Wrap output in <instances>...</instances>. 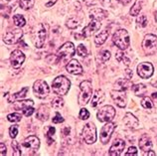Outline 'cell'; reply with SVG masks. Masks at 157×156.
Wrapping results in <instances>:
<instances>
[{
    "mask_svg": "<svg viewBox=\"0 0 157 156\" xmlns=\"http://www.w3.org/2000/svg\"><path fill=\"white\" fill-rule=\"evenodd\" d=\"M52 88L54 93L58 96H66L71 88V82L65 76H59L53 81Z\"/></svg>",
    "mask_w": 157,
    "mask_h": 156,
    "instance_id": "1",
    "label": "cell"
},
{
    "mask_svg": "<svg viewBox=\"0 0 157 156\" xmlns=\"http://www.w3.org/2000/svg\"><path fill=\"white\" fill-rule=\"evenodd\" d=\"M81 93L78 97L80 105H86L93 96V84L90 81H84L80 85Z\"/></svg>",
    "mask_w": 157,
    "mask_h": 156,
    "instance_id": "2",
    "label": "cell"
},
{
    "mask_svg": "<svg viewBox=\"0 0 157 156\" xmlns=\"http://www.w3.org/2000/svg\"><path fill=\"white\" fill-rule=\"evenodd\" d=\"M113 44L121 50H125L129 46V34L125 29H119L113 34Z\"/></svg>",
    "mask_w": 157,
    "mask_h": 156,
    "instance_id": "3",
    "label": "cell"
},
{
    "mask_svg": "<svg viewBox=\"0 0 157 156\" xmlns=\"http://www.w3.org/2000/svg\"><path fill=\"white\" fill-rule=\"evenodd\" d=\"M47 27L42 23L38 24L33 30V39H34L35 46L37 48H42L47 39Z\"/></svg>",
    "mask_w": 157,
    "mask_h": 156,
    "instance_id": "4",
    "label": "cell"
},
{
    "mask_svg": "<svg viewBox=\"0 0 157 156\" xmlns=\"http://www.w3.org/2000/svg\"><path fill=\"white\" fill-rule=\"evenodd\" d=\"M142 49L147 55H154L157 52V37L153 34L144 36L142 41Z\"/></svg>",
    "mask_w": 157,
    "mask_h": 156,
    "instance_id": "5",
    "label": "cell"
},
{
    "mask_svg": "<svg viewBox=\"0 0 157 156\" xmlns=\"http://www.w3.org/2000/svg\"><path fill=\"white\" fill-rule=\"evenodd\" d=\"M82 138L86 144H93L97 141V127L93 122H89L85 125L82 131Z\"/></svg>",
    "mask_w": 157,
    "mask_h": 156,
    "instance_id": "6",
    "label": "cell"
},
{
    "mask_svg": "<svg viewBox=\"0 0 157 156\" xmlns=\"http://www.w3.org/2000/svg\"><path fill=\"white\" fill-rule=\"evenodd\" d=\"M97 116L101 122H109L115 116V109L111 105H104L98 109Z\"/></svg>",
    "mask_w": 157,
    "mask_h": 156,
    "instance_id": "7",
    "label": "cell"
},
{
    "mask_svg": "<svg viewBox=\"0 0 157 156\" xmlns=\"http://www.w3.org/2000/svg\"><path fill=\"white\" fill-rule=\"evenodd\" d=\"M22 147L30 154H34L38 151L40 147V139L35 135H30L24 139Z\"/></svg>",
    "mask_w": 157,
    "mask_h": 156,
    "instance_id": "8",
    "label": "cell"
},
{
    "mask_svg": "<svg viewBox=\"0 0 157 156\" xmlns=\"http://www.w3.org/2000/svg\"><path fill=\"white\" fill-rule=\"evenodd\" d=\"M76 49L72 42H66L64 45H62L60 49L58 50V58L60 60H68L71 59L75 55Z\"/></svg>",
    "mask_w": 157,
    "mask_h": 156,
    "instance_id": "9",
    "label": "cell"
},
{
    "mask_svg": "<svg viewBox=\"0 0 157 156\" xmlns=\"http://www.w3.org/2000/svg\"><path fill=\"white\" fill-rule=\"evenodd\" d=\"M33 91L37 97L45 98L48 97L50 93V89L48 87V84L43 80H37L33 85Z\"/></svg>",
    "mask_w": 157,
    "mask_h": 156,
    "instance_id": "10",
    "label": "cell"
},
{
    "mask_svg": "<svg viewBox=\"0 0 157 156\" xmlns=\"http://www.w3.org/2000/svg\"><path fill=\"white\" fill-rule=\"evenodd\" d=\"M22 37H23V31L20 29V28H16V29L10 30L5 33L3 37V41L5 44L13 45V44L18 43L19 41L21 40Z\"/></svg>",
    "mask_w": 157,
    "mask_h": 156,
    "instance_id": "11",
    "label": "cell"
},
{
    "mask_svg": "<svg viewBox=\"0 0 157 156\" xmlns=\"http://www.w3.org/2000/svg\"><path fill=\"white\" fill-rule=\"evenodd\" d=\"M15 109L22 110L23 114L25 116H31L33 112H35L34 108V101L32 100H26V101H20L14 105Z\"/></svg>",
    "mask_w": 157,
    "mask_h": 156,
    "instance_id": "12",
    "label": "cell"
},
{
    "mask_svg": "<svg viewBox=\"0 0 157 156\" xmlns=\"http://www.w3.org/2000/svg\"><path fill=\"white\" fill-rule=\"evenodd\" d=\"M115 129V124L113 122H106V124L102 126V128L101 130V135L100 139L102 144H107L109 141V139L111 137V134L113 133V131Z\"/></svg>",
    "mask_w": 157,
    "mask_h": 156,
    "instance_id": "13",
    "label": "cell"
},
{
    "mask_svg": "<svg viewBox=\"0 0 157 156\" xmlns=\"http://www.w3.org/2000/svg\"><path fill=\"white\" fill-rule=\"evenodd\" d=\"M111 98L113 100V101L117 104V106L119 108H125L126 105V93L125 91H121V89H113L110 92Z\"/></svg>",
    "mask_w": 157,
    "mask_h": 156,
    "instance_id": "14",
    "label": "cell"
},
{
    "mask_svg": "<svg viewBox=\"0 0 157 156\" xmlns=\"http://www.w3.org/2000/svg\"><path fill=\"white\" fill-rule=\"evenodd\" d=\"M153 72H154V68L151 63L144 62L137 66V74L142 79H148V78H150L153 75Z\"/></svg>",
    "mask_w": 157,
    "mask_h": 156,
    "instance_id": "15",
    "label": "cell"
},
{
    "mask_svg": "<svg viewBox=\"0 0 157 156\" xmlns=\"http://www.w3.org/2000/svg\"><path fill=\"white\" fill-rule=\"evenodd\" d=\"M25 61V55L20 50H15L10 55V63L14 69H19Z\"/></svg>",
    "mask_w": 157,
    "mask_h": 156,
    "instance_id": "16",
    "label": "cell"
},
{
    "mask_svg": "<svg viewBox=\"0 0 157 156\" xmlns=\"http://www.w3.org/2000/svg\"><path fill=\"white\" fill-rule=\"evenodd\" d=\"M101 24L100 21H98V20H92L89 24L88 26H86L84 29H82V37H85V38H86V37H90L92 36L94 32H97L101 29Z\"/></svg>",
    "mask_w": 157,
    "mask_h": 156,
    "instance_id": "17",
    "label": "cell"
},
{
    "mask_svg": "<svg viewBox=\"0 0 157 156\" xmlns=\"http://www.w3.org/2000/svg\"><path fill=\"white\" fill-rule=\"evenodd\" d=\"M125 142L122 139H115V141L113 143V145L109 148V155L111 156H118L122 153V151L124 150Z\"/></svg>",
    "mask_w": 157,
    "mask_h": 156,
    "instance_id": "18",
    "label": "cell"
},
{
    "mask_svg": "<svg viewBox=\"0 0 157 156\" xmlns=\"http://www.w3.org/2000/svg\"><path fill=\"white\" fill-rule=\"evenodd\" d=\"M68 73L72 74V75H81L82 73V68L81 64L78 63V61L73 59L69 62V64L66 66Z\"/></svg>",
    "mask_w": 157,
    "mask_h": 156,
    "instance_id": "19",
    "label": "cell"
},
{
    "mask_svg": "<svg viewBox=\"0 0 157 156\" xmlns=\"http://www.w3.org/2000/svg\"><path fill=\"white\" fill-rule=\"evenodd\" d=\"M123 122H124V124L127 127H129L130 129H136L138 127V125H139L138 120L131 112H126L125 113L124 117H123Z\"/></svg>",
    "mask_w": 157,
    "mask_h": 156,
    "instance_id": "20",
    "label": "cell"
},
{
    "mask_svg": "<svg viewBox=\"0 0 157 156\" xmlns=\"http://www.w3.org/2000/svg\"><path fill=\"white\" fill-rule=\"evenodd\" d=\"M139 147L142 151H144L145 153H147L148 151L151 150L152 148V141L150 137L147 134H143L139 139Z\"/></svg>",
    "mask_w": 157,
    "mask_h": 156,
    "instance_id": "21",
    "label": "cell"
},
{
    "mask_svg": "<svg viewBox=\"0 0 157 156\" xmlns=\"http://www.w3.org/2000/svg\"><path fill=\"white\" fill-rule=\"evenodd\" d=\"M105 98V93L102 92L101 89H97V91L94 92V96H93L92 101H90V105H92V108H97L100 104L104 102Z\"/></svg>",
    "mask_w": 157,
    "mask_h": 156,
    "instance_id": "22",
    "label": "cell"
},
{
    "mask_svg": "<svg viewBox=\"0 0 157 156\" xmlns=\"http://www.w3.org/2000/svg\"><path fill=\"white\" fill-rule=\"evenodd\" d=\"M106 17V13L105 11H104L101 8H94L90 11V18L92 20H98V21H101L104 18Z\"/></svg>",
    "mask_w": 157,
    "mask_h": 156,
    "instance_id": "23",
    "label": "cell"
},
{
    "mask_svg": "<svg viewBox=\"0 0 157 156\" xmlns=\"http://www.w3.org/2000/svg\"><path fill=\"white\" fill-rule=\"evenodd\" d=\"M27 93H28V88L27 87L23 88L20 92L11 94V96L9 97V98H8V101H9V102H14V101H21V100H23V98L26 97Z\"/></svg>",
    "mask_w": 157,
    "mask_h": 156,
    "instance_id": "24",
    "label": "cell"
},
{
    "mask_svg": "<svg viewBox=\"0 0 157 156\" xmlns=\"http://www.w3.org/2000/svg\"><path fill=\"white\" fill-rule=\"evenodd\" d=\"M36 117L42 121H46L49 118V109L46 105H41L37 110Z\"/></svg>",
    "mask_w": 157,
    "mask_h": 156,
    "instance_id": "25",
    "label": "cell"
},
{
    "mask_svg": "<svg viewBox=\"0 0 157 156\" xmlns=\"http://www.w3.org/2000/svg\"><path fill=\"white\" fill-rule=\"evenodd\" d=\"M132 91L135 93V96L137 97H144V94L146 93L147 92V88L145 85L143 84H136V85H133L132 86Z\"/></svg>",
    "mask_w": 157,
    "mask_h": 156,
    "instance_id": "26",
    "label": "cell"
},
{
    "mask_svg": "<svg viewBox=\"0 0 157 156\" xmlns=\"http://www.w3.org/2000/svg\"><path fill=\"white\" fill-rule=\"evenodd\" d=\"M109 32L107 30H104V31L100 32L96 37H94V43H96L98 46H101V45L105 44L107 37H109Z\"/></svg>",
    "mask_w": 157,
    "mask_h": 156,
    "instance_id": "27",
    "label": "cell"
},
{
    "mask_svg": "<svg viewBox=\"0 0 157 156\" xmlns=\"http://www.w3.org/2000/svg\"><path fill=\"white\" fill-rule=\"evenodd\" d=\"M114 86L117 88V89H121V91H126L128 88H132V86H131V82L130 80H122V79H119L117 83L114 84Z\"/></svg>",
    "mask_w": 157,
    "mask_h": 156,
    "instance_id": "28",
    "label": "cell"
},
{
    "mask_svg": "<svg viewBox=\"0 0 157 156\" xmlns=\"http://www.w3.org/2000/svg\"><path fill=\"white\" fill-rule=\"evenodd\" d=\"M141 8H142V0H136L133 6L131 7L129 14L131 16H137L140 13V11H141Z\"/></svg>",
    "mask_w": 157,
    "mask_h": 156,
    "instance_id": "29",
    "label": "cell"
},
{
    "mask_svg": "<svg viewBox=\"0 0 157 156\" xmlns=\"http://www.w3.org/2000/svg\"><path fill=\"white\" fill-rule=\"evenodd\" d=\"M141 105L143 108L148 109V110H153L155 108V105L153 104V101H151L150 97H143L141 100Z\"/></svg>",
    "mask_w": 157,
    "mask_h": 156,
    "instance_id": "30",
    "label": "cell"
},
{
    "mask_svg": "<svg viewBox=\"0 0 157 156\" xmlns=\"http://www.w3.org/2000/svg\"><path fill=\"white\" fill-rule=\"evenodd\" d=\"M18 2L22 9L28 10V9H31V8L34 6L35 0H18Z\"/></svg>",
    "mask_w": 157,
    "mask_h": 156,
    "instance_id": "31",
    "label": "cell"
},
{
    "mask_svg": "<svg viewBox=\"0 0 157 156\" xmlns=\"http://www.w3.org/2000/svg\"><path fill=\"white\" fill-rule=\"evenodd\" d=\"M121 51L117 52V54H115V58H117V60L118 61L119 63H122V64H125L126 66H128L129 63H130V60L127 58V57L124 54H123Z\"/></svg>",
    "mask_w": 157,
    "mask_h": 156,
    "instance_id": "32",
    "label": "cell"
},
{
    "mask_svg": "<svg viewBox=\"0 0 157 156\" xmlns=\"http://www.w3.org/2000/svg\"><path fill=\"white\" fill-rule=\"evenodd\" d=\"M13 21H14V24L17 27H23L26 24L25 18H24L22 15H19V14L13 16Z\"/></svg>",
    "mask_w": 157,
    "mask_h": 156,
    "instance_id": "33",
    "label": "cell"
},
{
    "mask_svg": "<svg viewBox=\"0 0 157 156\" xmlns=\"http://www.w3.org/2000/svg\"><path fill=\"white\" fill-rule=\"evenodd\" d=\"M7 120H8V121L16 124V122H19L20 120H22V116L20 113H18V112H13V113L8 114Z\"/></svg>",
    "mask_w": 157,
    "mask_h": 156,
    "instance_id": "34",
    "label": "cell"
},
{
    "mask_svg": "<svg viewBox=\"0 0 157 156\" xmlns=\"http://www.w3.org/2000/svg\"><path fill=\"white\" fill-rule=\"evenodd\" d=\"M136 23H137V26L140 27V28H144L147 26L148 24V20H147V17L145 15H140L137 17L136 19Z\"/></svg>",
    "mask_w": 157,
    "mask_h": 156,
    "instance_id": "35",
    "label": "cell"
},
{
    "mask_svg": "<svg viewBox=\"0 0 157 156\" xmlns=\"http://www.w3.org/2000/svg\"><path fill=\"white\" fill-rule=\"evenodd\" d=\"M64 100L61 97H57L52 101V106L54 108H61L64 106Z\"/></svg>",
    "mask_w": 157,
    "mask_h": 156,
    "instance_id": "36",
    "label": "cell"
},
{
    "mask_svg": "<svg viewBox=\"0 0 157 156\" xmlns=\"http://www.w3.org/2000/svg\"><path fill=\"white\" fill-rule=\"evenodd\" d=\"M98 58L101 59V63H105L106 62L107 60H109L110 58V52L107 51V50H104L101 51L100 54H98Z\"/></svg>",
    "mask_w": 157,
    "mask_h": 156,
    "instance_id": "37",
    "label": "cell"
},
{
    "mask_svg": "<svg viewBox=\"0 0 157 156\" xmlns=\"http://www.w3.org/2000/svg\"><path fill=\"white\" fill-rule=\"evenodd\" d=\"M77 54L80 57H86L88 56V50H86L85 45H82V44L78 45V48H77Z\"/></svg>",
    "mask_w": 157,
    "mask_h": 156,
    "instance_id": "38",
    "label": "cell"
},
{
    "mask_svg": "<svg viewBox=\"0 0 157 156\" xmlns=\"http://www.w3.org/2000/svg\"><path fill=\"white\" fill-rule=\"evenodd\" d=\"M78 25V21L74 17H71L68 21H67V27L70 29H76Z\"/></svg>",
    "mask_w": 157,
    "mask_h": 156,
    "instance_id": "39",
    "label": "cell"
},
{
    "mask_svg": "<svg viewBox=\"0 0 157 156\" xmlns=\"http://www.w3.org/2000/svg\"><path fill=\"white\" fill-rule=\"evenodd\" d=\"M11 146H12V148H13V151H14V155L16 156H19V155H21L22 152H21V148H20V146H19V143L17 141H15L13 140L11 143Z\"/></svg>",
    "mask_w": 157,
    "mask_h": 156,
    "instance_id": "40",
    "label": "cell"
},
{
    "mask_svg": "<svg viewBox=\"0 0 157 156\" xmlns=\"http://www.w3.org/2000/svg\"><path fill=\"white\" fill-rule=\"evenodd\" d=\"M56 132V129L55 127H52V126H48V132H47V138H48V144L50 145L52 144V140H51V137L53 136L54 134Z\"/></svg>",
    "mask_w": 157,
    "mask_h": 156,
    "instance_id": "41",
    "label": "cell"
},
{
    "mask_svg": "<svg viewBox=\"0 0 157 156\" xmlns=\"http://www.w3.org/2000/svg\"><path fill=\"white\" fill-rule=\"evenodd\" d=\"M78 117H80L81 120H88V118L90 117V112H89V110H88V109H86V108H82V109H81V112H80V114H78Z\"/></svg>",
    "mask_w": 157,
    "mask_h": 156,
    "instance_id": "42",
    "label": "cell"
},
{
    "mask_svg": "<svg viewBox=\"0 0 157 156\" xmlns=\"http://www.w3.org/2000/svg\"><path fill=\"white\" fill-rule=\"evenodd\" d=\"M9 134L12 138H15L18 134V125H12L9 128Z\"/></svg>",
    "mask_w": 157,
    "mask_h": 156,
    "instance_id": "43",
    "label": "cell"
},
{
    "mask_svg": "<svg viewBox=\"0 0 157 156\" xmlns=\"http://www.w3.org/2000/svg\"><path fill=\"white\" fill-rule=\"evenodd\" d=\"M52 120H53L54 124H61V122L64 121V118H63V116H61V114L59 112H57L55 117H53Z\"/></svg>",
    "mask_w": 157,
    "mask_h": 156,
    "instance_id": "44",
    "label": "cell"
},
{
    "mask_svg": "<svg viewBox=\"0 0 157 156\" xmlns=\"http://www.w3.org/2000/svg\"><path fill=\"white\" fill-rule=\"evenodd\" d=\"M125 155H137V148L134 146H130Z\"/></svg>",
    "mask_w": 157,
    "mask_h": 156,
    "instance_id": "45",
    "label": "cell"
},
{
    "mask_svg": "<svg viewBox=\"0 0 157 156\" xmlns=\"http://www.w3.org/2000/svg\"><path fill=\"white\" fill-rule=\"evenodd\" d=\"M0 147H1V156H4L6 154V146L4 145V143H0Z\"/></svg>",
    "mask_w": 157,
    "mask_h": 156,
    "instance_id": "46",
    "label": "cell"
},
{
    "mask_svg": "<svg viewBox=\"0 0 157 156\" xmlns=\"http://www.w3.org/2000/svg\"><path fill=\"white\" fill-rule=\"evenodd\" d=\"M56 2H57V0H52V1L46 3V6H47V7H51V6L54 5V4H55Z\"/></svg>",
    "mask_w": 157,
    "mask_h": 156,
    "instance_id": "47",
    "label": "cell"
},
{
    "mask_svg": "<svg viewBox=\"0 0 157 156\" xmlns=\"http://www.w3.org/2000/svg\"><path fill=\"white\" fill-rule=\"evenodd\" d=\"M126 74H127V75H128V76H127V79L130 80V79H131V77H132V73H131L130 70L127 69V70H126Z\"/></svg>",
    "mask_w": 157,
    "mask_h": 156,
    "instance_id": "48",
    "label": "cell"
},
{
    "mask_svg": "<svg viewBox=\"0 0 157 156\" xmlns=\"http://www.w3.org/2000/svg\"><path fill=\"white\" fill-rule=\"evenodd\" d=\"M119 2H121V4H124V5H126V4H128L131 0H118Z\"/></svg>",
    "mask_w": 157,
    "mask_h": 156,
    "instance_id": "49",
    "label": "cell"
},
{
    "mask_svg": "<svg viewBox=\"0 0 157 156\" xmlns=\"http://www.w3.org/2000/svg\"><path fill=\"white\" fill-rule=\"evenodd\" d=\"M68 133H70V128L69 127H66L64 129V135H68Z\"/></svg>",
    "mask_w": 157,
    "mask_h": 156,
    "instance_id": "50",
    "label": "cell"
},
{
    "mask_svg": "<svg viewBox=\"0 0 157 156\" xmlns=\"http://www.w3.org/2000/svg\"><path fill=\"white\" fill-rule=\"evenodd\" d=\"M147 155H148V156H155V152H153V151L149 150V151L147 152Z\"/></svg>",
    "mask_w": 157,
    "mask_h": 156,
    "instance_id": "51",
    "label": "cell"
},
{
    "mask_svg": "<svg viewBox=\"0 0 157 156\" xmlns=\"http://www.w3.org/2000/svg\"><path fill=\"white\" fill-rule=\"evenodd\" d=\"M100 2H101L102 4H107V3H109V0H98Z\"/></svg>",
    "mask_w": 157,
    "mask_h": 156,
    "instance_id": "52",
    "label": "cell"
},
{
    "mask_svg": "<svg viewBox=\"0 0 157 156\" xmlns=\"http://www.w3.org/2000/svg\"><path fill=\"white\" fill-rule=\"evenodd\" d=\"M152 98H154V100H157V93H152Z\"/></svg>",
    "mask_w": 157,
    "mask_h": 156,
    "instance_id": "53",
    "label": "cell"
},
{
    "mask_svg": "<svg viewBox=\"0 0 157 156\" xmlns=\"http://www.w3.org/2000/svg\"><path fill=\"white\" fill-rule=\"evenodd\" d=\"M7 1H11V0H7Z\"/></svg>",
    "mask_w": 157,
    "mask_h": 156,
    "instance_id": "54",
    "label": "cell"
}]
</instances>
